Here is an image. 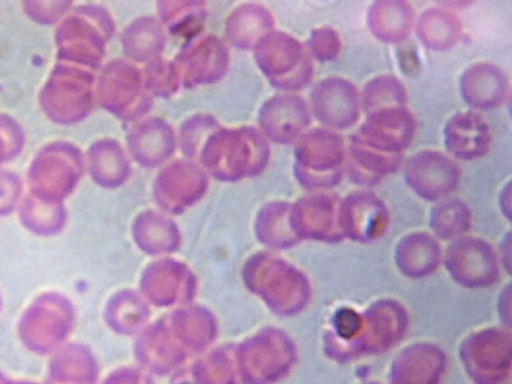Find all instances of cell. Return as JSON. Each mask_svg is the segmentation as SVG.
<instances>
[{
	"label": "cell",
	"instance_id": "6da1fadb",
	"mask_svg": "<svg viewBox=\"0 0 512 384\" xmlns=\"http://www.w3.org/2000/svg\"><path fill=\"white\" fill-rule=\"evenodd\" d=\"M344 140L328 128H314L298 138L295 169L299 179L310 187L336 185L343 172Z\"/></svg>",
	"mask_w": 512,
	"mask_h": 384
},
{
	"label": "cell",
	"instance_id": "7a4b0ae2",
	"mask_svg": "<svg viewBox=\"0 0 512 384\" xmlns=\"http://www.w3.org/2000/svg\"><path fill=\"white\" fill-rule=\"evenodd\" d=\"M415 131V118L406 106L387 107L367 113L351 139L384 153L403 154Z\"/></svg>",
	"mask_w": 512,
	"mask_h": 384
},
{
	"label": "cell",
	"instance_id": "3957f363",
	"mask_svg": "<svg viewBox=\"0 0 512 384\" xmlns=\"http://www.w3.org/2000/svg\"><path fill=\"white\" fill-rule=\"evenodd\" d=\"M311 109L328 129H347L360 115L361 100L357 87L342 77H328L318 82L310 94Z\"/></svg>",
	"mask_w": 512,
	"mask_h": 384
},
{
	"label": "cell",
	"instance_id": "277c9868",
	"mask_svg": "<svg viewBox=\"0 0 512 384\" xmlns=\"http://www.w3.org/2000/svg\"><path fill=\"white\" fill-rule=\"evenodd\" d=\"M404 176L418 194L433 200L456 188L460 171L448 156L434 150H423L406 160Z\"/></svg>",
	"mask_w": 512,
	"mask_h": 384
},
{
	"label": "cell",
	"instance_id": "5b68a950",
	"mask_svg": "<svg viewBox=\"0 0 512 384\" xmlns=\"http://www.w3.org/2000/svg\"><path fill=\"white\" fill-rule=\"evenodd\" d=\"M270 43L268 70L281 89L298 90L313 77V63L303 45L292 36L275 34Z\"/></svg>",
	"mask_w": 512,
	"mask_h": 384
},
{
	"label": "cell",
	"instance_id": "8992f818",
	"mask_svg": "<svg viewBox=\"0 0 512 384\" xmlns=\"http://www.w3.org/2000/svg\"><path fill=\"white\" fill-rule=\"evenodd\" d=\"M443 133L446 149L461 160L482 157L491 144L489 124L473 111L455 113L446 122Z\"/></svg>",
	"mask_w": 512,
	"mask_h": 384
},
{
	"label": "cell",
	"instance_id": "52a82bcc",
	"mask_svg": "<svg viewBox=\"0 0 512 384\" xmlns=\"http://www.w3.org/2000/svg\"><path fill=\"white\" fill-rule=\"evenodd\" d=\"M460 90L468 105L479 110H489L505 102L509 82L501 68L481 62L471 65L462 73Z\"/></svg>",
	"mask_w": 512,
	"mask_h": 384
},
{
	"label": "cell",
	"instance_id": "ba28073f",
	"mask_svg": "<svg viewBox=\"0 0 512 384\" xmlns=\"http://www.w3.org/2000/svg\"><path fill=\"white\" fill-rule=\"evenodd\" d=\"M268 131L275 141L289 143L299 138L310 123L306 102L295 95L276 97L267 108Z\"/></svg>",
	"mask_w": 512,
	"mask_h": 384
},
{
	"label": "cell",
	"instance_id": "9c48e42d",
	"mask_svg": "<svg viewBox=\"0 0 512 384\" xmlns=\"http://www.w3.org/2000/svg\"><path fill=\"white\" fill-rule=\"evenodd\" d=\"M413 9L405 1H377L368 11L367 22L372 34L382 42L399 43L410 34Z\"/></svg>",
	"mask_w": 512,
	"mask_h": 384
},
{
	"label": "cell",
	"instance_id": "30bf717a",
	"mask_svg": "<svg viewBox=\"0 0 512 384\" xmlns=\"http://www.w3.org/2000/svg\"><path fill=\"white\" fill-rule=\"evenodd\" d=\"M348 151L350 175L359 182H377L398 170L403 160V154L384 153L351 138Z\"/></svg>",
	"mask_w": 512,
	"mask_h": 384
},
{
	"label": "cell",
	"instance_id": "8fae6325",
	"mask_svg": "<svg viewBox=\"0 0 512 384\" xmlns=\"http://www.w3.org/2000/svg\"><path fill=\"white\" fill-rule=\"evenodd\" d=\"M417 33L429 49L445 50L452 47L461 33L458 17L445 9H428L417 22Z\"/></svg>",
	"mask_w": 512,
	"mask_h": 384
},
{
	"label": "cell",
	"instance_id": "7c38bea8",
	"mask_svg": "<svg viewBox=\"0 0 512 384\" xmlns=\"http://www.w3.org/2000/svg\"><path fill=\"white\" fill-rule=\"evenodd\" d=\"M342 216L350 229L373 232L386 220V210L377 197L370 193L351 194L344 202Z\"/></svg>",
	"mask_w": 512,
	"mask_h": 384
},
{
	"label": "cell",
	"instance_id": "4fadbf2b",
	"mask_svg": "<svg viewBox=\"0 0 512 384\" xmlns=\"http://www.w3.org/2000/svg\"><path fill=\"white\" fill-rule=\"evenodd\" d=\"M360 100L365 112L370 113L387 107L406 106L407 92L396 77L379 75L366 83Z\"/></svg>",
	"mask_w": 512,
	"mask_h": 384
},
{
	"label": "cell",
	"instance_id": "5bb4252c",
	"mask_svg": "<svg viewBox=\"0 0 512 384\" xmlns=\"http://www.w3.org/2000/svg\"><path fill=\"white\" fill-rule=\"evenodd\" d=\"M308 47L314 58L321 62H327L338 57L342 44L336 30L323 26L311 32Z\"/></svg>",
	"mask_w": 512,
	"mask_h": 384
},
{
	"label": "cell",
	"instance_id": "9a60e30c",
	"mask_svg": "<svg viewBox=\"0 0 512 384\" xmlns=\"http://www.w3.org/2000/svg\"><path fill=\"white\" fill-rule=\"evenodd\" d=\"M468 217V211L461 202L449 201L436 207L433 223L440 230L453 231L463 228L468 222Z\"/></svg>",
	"mask_w": 512,
	"mask_h": 384
}]
</instances>
